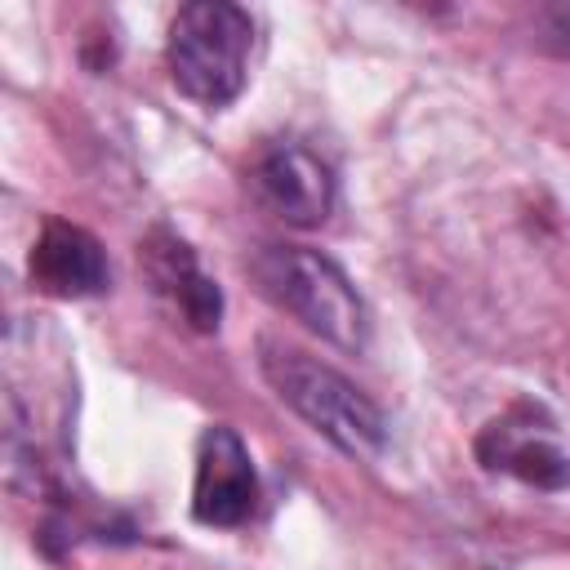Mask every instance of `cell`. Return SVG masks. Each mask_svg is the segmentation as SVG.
Instances as JSON below:
<instances>
[{
    "label": "cell",
    "mask_w": 570,
    "mask_h": 570,
    "mask_svg": "<svg viewBox=\"0 0 570 570\" xmlns=\"http://www.w3.org/2000/svg\"><path fill=\"white\" fill-rule=\"evenodd\" d=\"M534 31H539V45L557 58H570V0L561 4H543L534 13Z\"/></svg>",
    "instance_id": "9"
},
{
    "label": "cell",
    "mask_w": 570,
    "mask_h": 570,
    "mask_svg": "<svg viewBox=\"0 0 570 570\" xmlns=\"http://www.w3.org/2000/svg\"><path fill=\"white\" fill-rule=\"evenodd\" d=\"M258 370L272 383V392L334 450L347 459H374L387 441V419L383 410L334 365L285 347L276 338H263L258 347Z\"/></svg>",
    "instance_id": "1"
},
{
    "label": "cell",
    "mask_w": 570,
    "mask_h": 570,
    "mask_svg": "<svg viewBox=\"0 0 570 570\" xmlns=\"http://www.w3.org/2000/svg\"><path fill=\"white\" fill-rule=\"evenodd\" d=\"M254 18L232 0L183 4L169 22V76L183 98L200 107H227L249 80Z\"/></svg>",
    "instance_id": "3"
},
{
    "label": "cell",
    "mask_w": 570,
    "mask_h": 570,
    "mask_svg": "<svg viewBox=\"0 0 570 570\" xmlns=\"http://www.w3.org/2000/svg\"><path fill=\"white\" fill-rule=\"evenodd\" d=\"M476 459L490 472H512L539 490H561L570 481V454L525 410H512V414L485 423V432L476 436Z\"/></svg>",
    "instance_id": "8"
},
{
    "label": "cell",
    "mask_w": 570,
    "mask_h": 570,
    "mask_svg": "<svg viewBox=\"0 0 570 570\" xmlns=\"http://www.w3.org/2000/svg\"><path fill=\"white\" fill-rule=\"evenodd\" d=\"M258 508V472L227 423H209L196 441V476H191V517L200 525H245Z\"/></svg>",
    "instance_id": "4"
},
{
    "label": "cell",
    "mask_w": 570,
    "mask_h": 570,
    "mask_svg": "<svg viewBox=\"0 0 570 570\" xmlns=\"http://www.w3.org/2000/svg\"><path fill=\"white\" fill-rule=\"evenodd\" d=\"M138 263H142V276L151 281L156 298H165L196 334L218 330V321H223V289L196 263V249L183 236H174L169 227H156L138 245Z\"/></svg>",
    "instance_id": "6"
},
{
    "label": "cell",
    "mask_w": 570,
    "mask_h": 570,
    "mask_svg": "<svg viewBox=\"0 0 570 570\" xmlns=\"http://www.w3.org/2000/svg\"><path fill=\"white\" fill-rule=\"evenodd\" d=\"M27 272H31V285L53 298H94L111 285V267L98 236L62 218L45 223V232L31 245Z\"/></svg>",
    "instance_id": "7"
},
{
    "label": "cell",
    "mask_w": 570,
    "mask_h": 570,
    "mask_svg": "<svg viewBox=\"0 0 570 570\" xmlns=\"http://www.w3.org/2000/svg\"><path fill=\"white\" fill-rule=\"evenodd\" d=\"M249 191L263 209H272L289 227H321L338 196L330 165L303 142L267 147L249 169Z\"/></svg>",
    "instance_id": "5"
},
{
    "label": "cell",
    "mask_w": 570,
    "mask_h": 570,
    "mask_svg": "<svg viewBox=\"0 0 570 570\" xmlns=\"http://www.w3.org/2000/svg\"><path fill=\"white\" fill-rule=\"evenodd\" d=\"M249 276L258 289L289 312L298 325L321 334L343 352H361L370 343V307L356 294L352 276L307 245H263L249 258Z\"/></svg>",
    "instance_id": "2"
}]
</instances>
